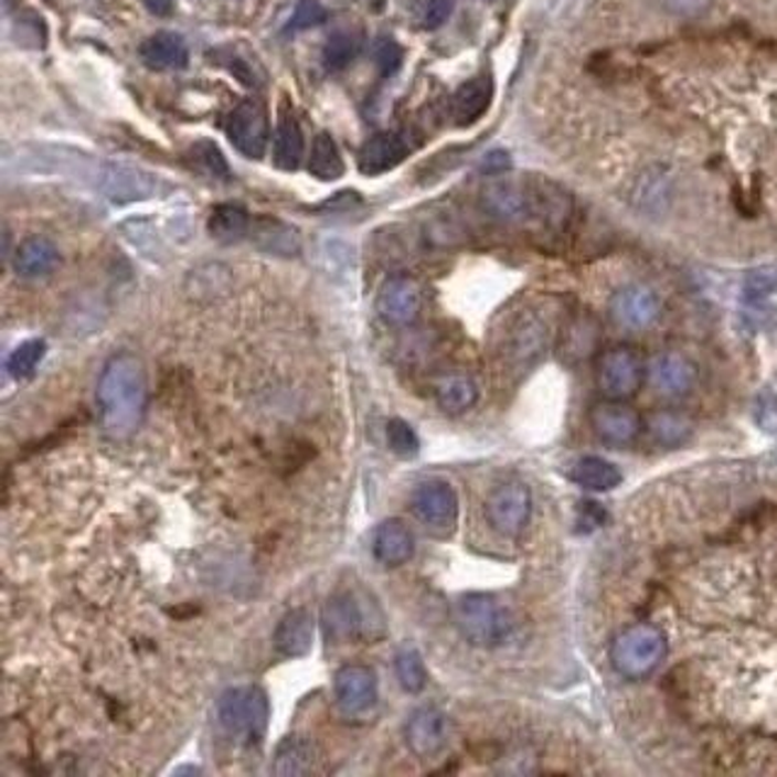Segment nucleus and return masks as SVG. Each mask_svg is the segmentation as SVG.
I'll use <instances>...</instances> for the list:
<instances>
[{
  "label": "nucleus",
  "mask_w": 777,
  "mask_h": 777,
  "mask_svg": "<svg viewBox=\"0 0 777 777\" xmlns=\"http://www.w3.org/2000/svg\"><path fill=\"white\" fill-rule=\"evenodd\" d=\"M406 746L418 758H433L447 744V716L435 707H421L404 726Z\"/></svg>",
  "instance_id": "nucleus-14"
},
{
  "label": "nucleus",
  "mask_w": 777,
  "mask_h": 777,
  "mask_svg": "<svg viewBox=\"0 0 777 777\" xmlns=\"http://www.w3.org/2000/svg\"><path fill=\"white\" fill-rule=\"evenodd\" d=\"M143 64L156 71H173L188 66V44L180 34L158 32L149 36L139 49Z\"/></svg>",
  "instance_id": "nucleus-22"
},
{
  "label": "nucleus",
  "mask_w": 777,
  "mask_h": 777,
  "mask_svg": "<svg viewBox=\"0 0 777 777\" xmlns=\"http://www.w3.org/2000/svg\"><path fill=\"white\" fill-rule=\"evenodd\" d=\"M251 231V216L236 204H219L210 216V234L219 241H238Z\"/></svg>",
  "instance_id": "nucleus-30"
},
{
  "label": "nucleus",
  "mask_w": 777,
  "mask_h": 777,
  "mask_svg": "<svg viewBox=\"0 0 777 777\" xmlns=\"http://www.w3.org/2000/svg\"><path fill=\"white\" fill-rule=\"evenodd\" d=\"M321 22H326V8L319 3V0H299L297 8H295V15H291L289 28L291 30H309Z\"/></svg>",
  "instance_id": "nucleus-38"
},
{
  "label": "nucleus",
  "mask_w": 777,
  "mask_h": 777,
  "mask_svg": "<svg viewBox=\"0 0 777 777\" xmlns=\"http://www.w3.org/2000/svg\"><path fill=\"white\" fill-rule=\"evenodd\" d=\"M46 343L40 338L24 340L22 345L12 350V355L8 358V372L15 376V380H28L34 374V370L40 368V362L44 360Z\"/></svg>",
  "instance_id": "nucleus-32"
},
{
  "label": "nucleus",
  "mask_w": 777,
  "mask_h": 777,
  "mask_svg": "<svg viewBox=\"0 0 777 777\" xmlns=\"http://www.w3.org/2000/svg\"><path fill=\"white\" fill-rule=\"evenodd\" d=\"M386 443H388V447H392L394 455L406 457V459L416 457L418 449H421V440H418L416 430H413L411 425L406 421H401V418L388 421V425H386Z\"/></svg>",
  "instance_id": "nucleus-36"
},
{
  "label": "nucleus",
  "mask_w": 777,
  "mask_h": 777,
  "mask_svg": "<svg viewBox=\"0 0 777 777\" xmlns=\"http://www.w3.org/2000/svg\"><path fill=\"white\" fill-rule=\"evenodd\" d=\"M649 380L653 388L663 396H683L698 380V370L680 352H663L649 368Z\"/></svg>",
  "instance_id": "nucleus-17"
},
{
  "label": "nucleus",
  "mask_w": 777,
  "mask_h": 777,
  "mask_svg": "<svg viewBox=\"0 0 777 777\" xmlns=\"http://www.w3.org/2000/svg\"><path fill=\"white\" fill-rule=\"evenodd\" d=\"M510 166V156L501 149H496L491 153H486L483 156V161H481V173H489V175H498V173H503V170Z\"/></svg>",
  "instance_id": "nucleus-42"
},
{
  "label": "nucleus",
  "mask_w": 777,
  "mask_h": 777,
  "mask_svg": "<svg viewBox=\"0 0 777 777\" xmlns=\"http://www.w3.org/2000/svg\"><path fill=\"white\" fill-rule=\"evenodd\" d=\"M12 265L22 277H44L58 265V251L49 238L30 236L18 246Z\"/></svg>",
  "instance_id": "nucleus-24"
},
{
  "label": "nucleus",
  "mask_w": 777,
  "mask_h": 777,
  "mask_svg": "<svg viewBox=\"0 0 777 777\" xmlns=\"http://www.w3.org/2000/svg\"><path fill=\"white\" fill-rule=\"evenodd\" d=\"M423 309V291L413 277H388L376 295V311L392 326H408Z\"/></svg>",
  "instance_id": "nucleus-12"
},
{
  "label": "nucleus",
  "mask_w": 777,
  "mask_h": 777,
  "mask_svg": "<svg viewBox=\"0 0 777 777\" xmlns=\"http://www.w3.org/2000/svg\"><path fill=\"white\" fill-rule=\"evenodd\" d=\"M95 185L100 188L113 202H139L151 198L158 188V180L139 168L119 163H97Z\"/></svg>",
  "instance_id": "nucleus-11"
},
{
  "label": "nucleus",
  "mask_w": 777,
  "mask_h": 777,
  "mask_svg": "<svg viewBox=\"0 0 777 777\" xmlns=\"http://www.w3.org/2000/svg\"><path fill=\"white\" fill-rule=\"evenodd\" d=\"M316 765V748L304 736H287L277 744L273 773L279 777L309 775Z\"/></svg>",
  "instance_id": "nucleus-25"
},
{
  "label": "nucleus",
  "mask_w": 777,
  "mask_h": 777,
  "mask_svg": "<svg viewBox=\"0 0 777 777\" xmlns=\"http://www.w3.org/2000/svg\"><path fill=\"white\" fill-rule=\"evenodd\" d=\"M455 0H428L425 3V15H423V24L428 30H437L440 24L447 22V18L453 15Z\"/></svg>",
  "instance_id": "nucleus-40"
},
{
  "label": "nucleus",
  "mask_w": 777,
  "mask_h": 777,
  "mask_svg": "<svg viewBox=\"0 0 777 777\" xmlns=\"http://www.w3.org/2000/svg\"><path fill=\"white\" fill-rule=\"evenodd\" d=\"M435 396H437V404H440V408L445 413H453V416H457V413H465L473 404H477L479 388H477V384H473L471 376H467V374H449V376H445V380H440V384H437Z\"/></svg>",
  "instance_id": "nucleus-28"
},
{
  "label": "nucleus",
  "mask_w": 777,
  "mask_h": 777,
  "mask_svg": "<svg viewBox=\"0 0 777 777\" xmlns=\"http://www.w3.org/2000/svg\"><path fill=\"white\" fill-rule=\"evenodd\" d=\"M666 653H668L666 635L659 627L647 622L625 627L619 635H615L610 643L613 668L619 675L629 680L651 675L666 659Z\"/></svg>",
  "instance_id": "nucleus-2"
},
{
  "label": "nucleus",
  "mask_w": 777,
  "mask_h": 777,
  "mask_svg": "<svg viewBox=\"0 0 777 777\" xmlns=\"http://www.w3.org/2000/svg\"><path fill=\"white\" fill-rule=\"evenodd\" d=\"M216 716L228 736L246 746H258L270 722V702L255 685L231 688L216 702Z\"/></svg>",
  "instance_id": "nucleus-3"
},
{
  "label": "nucleus",
  "mask_w": 777,
  "mask_h": 777,
  "mask_svg": "<svg viewBox=\"0 0 777 777\" xmlns=\"http://www.w3.org/2000/svg\"><path fill=\"white\" fill-rule=\"evenodd\" d=\"M615 321L631 331L649 328L661 313V301L647 287H625L610 301Z\"/></svg>",
  "instance_id": "nucleus-16"
},
{
  "label": "nucleus",
  "mask_w": 777,
  "mask_h": 777,
  "mask_svg": "<svg viewBox=\"0 0 777 777\" xmlns=\"http://www.w3.org/2000/svg\"><path fill=\"white\" fill-rule=\"evenodd\" d=\"M493 97V83L489 76H477L459 85L453 97V117L459 127H469L486 115Z\"/></svg>",
  "instance_id": "nucleus-21"
},
{
  "label": "nucleus",
  "mask_w": 777,
  "mask_h": 777,
  "mask_svg": "<svg viewBox=\"0 0 777 777\" xmlns=\"http://www.w3.org/2000/svg\"><path fill=\"white\" fill-rule=\"evenodd\" d=\"M690 433V423L680 416V413L673 411H661L656 413L651 418V435L659 440L661 445H678L683 443Z\"/></svg>",
  "instance_id": "nucleus-35"
},
{
  "label": "nucleus",
  "mask_w": 777,
  "mask_h": 777,
  "mask_svg": "<svg viewBox=\"0 0 777 777\" xmlns=\"http://www.w3.org/2000/svg\"><path fill=\"white\" fill-rule=\"evenodd\" d=\"M455 619L461 637L479 649L501 647L513 629V619L505 607L486 593H469L459 598Z\"/></svg>",
  "instance_id": "nucleus-4"
},
{
  "label": "nucleus",
  "mask_w": 777,
  "mask_h": 777,
  "mask_svg": "<svg viewBox=\"0 0 777 777\" xmlns=\"http://www.w3.org/2000/svg\"><path fill=\"white\" fill-rule=\"evenodd\" d=\"M550 343V326L537 313H522L508 333V360L518 368H530L534 360H540Z\"/></svg>",
  "instance_id": "nucleus-15"
},
{
  "label": "nucleus",
  "mask_w": 777,
  "mask_h": 777,
  "mask_svg": "<svg viewBox=\"0 0 777 777\" xmlns=\"http://www.w3.org/2000/svg\"><path fill=\"white\" fill-rule=\"evenodd\" d=\"M275 651L285 659H301L313 647V617L304 607L289 610L275 627Z\"/></svg>",
  "instance_id": "nucleus-18"
},
{
  "label": "nucleus",
  "mask_w": 777,
  "mask_h": 777,
  "mask_svg": "<svg viewBox=\"0 0 777 777\" xmlns=\"http://www.w3.org/2000/svg\"><path fill=\"white\" fill-rule=\"evenodd\" d=\"M304 153V134L295 115L279 109L275 127V163L283 170H295Z\"/></svg>",
  "instance_id": "nucleus-26"
},
{
  "label": "nucleus",
  "mask_w": 777,
  "mask_h": 777,
  "mask_svg": "<svg viewBox=\"0 0 777 777\" xmlns=\"http://www.w3.org/2000/svg\"><path fill=\"white\" fill-rule=\"evenodd\" d=\"M396 678L401 688L411 692V695H418L425 683H428V671H425L423 656L413 647H404L396 653Z\"/></svg>",
  "instance_id": "nucleus-31"
},
{
  "label": "nucleus",
  "mask_w": 777,
  "mask_h": 777,
  "mask_svg": "<svg viewBox=\"0 0 777 777\" xmlns=\"http://www.w3.org/2000/svg\"><path fill=\"white\" fill-rule=\"evenodd\" d=\"M590 423L595 435L613 447L631 445L641 433L639 413L627 406L625 401L615 398H605L600 404H595L590 411Z\"/></svg>",
  "instance_id": "nucleus-10"
},
{
  "label": "nucleus",
  "mask_w": 777,
  "mask_h": 777,
  "mask_svg": "<svg viewBox=\"0 0 777 777\" xmlns=\"http://www.w3.org/2000/svg\"><path fill=\"white\" fill-rule=\"evenodd\" d=\"M360 52V40L350 32H336L323 46V64L331 71L345 68Z\"/></svg>",
  "instance_id": "nucleus-34"
},
{
  "label": "nucleus",
  "mask_w": 777,
  "mask_h": 777,
  "mask_svg": "<svg viewBox=\"0 0 777 777\" xmlns=\"http://www.w3.org/2000/svg\"><path fill=\"white\" fill-rule=\"evenodd\" d=\"M668 8L675 10L678 15H700L710 8L712 0H666Z\"/></svg>",
  "instance_id": "nucleus-43"
},
{
  "label": "nucleus",
  "mask_w": 777,
  "mask_h": 777,
  "mask_svg": "<svg viewBox=\"0 0 777 777\" xmlns=\"http://www.w3.org/2000/svg\"><path fill=\"white\" fill-rule=\"evenodd\" d=\"M143 3L153 12V15H170V12H173L175 0H143Z\"/></svg>",
  "instance_id": "nucleus-44"
},
{
  "label": "nucleus",
  "mask_w": 777,
  "mask_h": 777,
  "mask_svg": "<svg viewBox=\"0 0 777 777\" xmlns=\"http://www.w3.org/2000/svg\"><path fill=\"white\" fill-rule=\"evenodd\" d=\"M323 629L326 637L333 641H358L374 639L384 631L382 619H374L355 595L340 593L333 595L323 607Z\"/></svg>",
  "instance_id": "nucleus-5"
},
{
  "label": "nucleus",
  "mask_w": 777,
  "mask_h": 777,
  "mask_svg": "<svg viewBox=\"0 0 777 777\" xmlns=\"http://www.w3.org/2000/svg\"><path fill=\"white\" fill-rule=\"evenodd\" d=\"M192 151H194V158H198V161H200L206 170H210L212 175H222V178H228V175H231L226 158L222 156V151H219L212 141L202 139V141L194 143Z\"/></svg>",
  "instance_id": "nucleus-37"
},
{
  "label": "nucleus",
  "mask_w": 777,
  "mask_h": 777,
  "mask_svg": "<svg viewBox=\"0 0 777 777\" xmlns=\"http://www.w3.org/2000/svg\"><path fill=\"white\" fill-rule=\"evenodd\" d=\"M775 285H777V270H775V267H763V270L751 273L746 289H748L751 297H763V295H768V291Z\"/></svg>",
  "instance_id": "nucleus-41"
},
{
  "label": "nucleus",
  "mask_w": 777,
  "mask_h": 777,
  "mask_svg": "<svg viewBox=\"0 0 777 777\" xmlns=\"http://www.w3.org/2000/svg\"><path fill=\"white\" fill-rule=\"evenodd\" d=\"M226 134L231 143L246 156L258 161L265 156L267 141H270V125H267V113L258 100H243L234 113L228 115Z\"/></svg>",
  "instance_id": "nucleus-9"
},
{
  "label": "nucleus",
  "mask_w": 777,
  "mask_h": 777,
  "mask_svg": "<svg viewBox=\"0 0 777 777\" xmlns=\"http://www.w3.org/2000/svg\"><path fill=\"white\" fill-rule=\"evenodd\" d=\"M411 510L425 528L435 534H449L457 525L459 501L457 493L445 481L421 483L411 496Z\"/></svg>",
  "instance_id": "nucleus-8"
},
{
  "label": "nucleus",
  "mask_w": 777,
  "mask_h": 777,
  "mask_svg": "<svg viewBox=\"0 0 777 777\" xmlns=\"http://www.w3.org/2000/svg\"><path fill=\"white\" fill-rule=\"evenodd\" d=\"M483 206L496 219H503V222H518V219L528 216L532 202L522 188L513 185V182L498 180L483 190Z\"/></svg>",
  "instance_id": "nucleus-23"
},
{
  "label": "nucleus",
  "mask_w": 777,
  "mask_h": 777,
  "mask_svg": "<svg viewBox=\"0 0 777 777\" xmlns=\"http://www.w3.org/2000/svg\"><path fill=\"white\" fill-rule=\"evenodd\" d=\"M255 236H258L260 246L270 253H283V255L299 253L297 234L289 226L279 224V222H260L258 231H255Z\"/></svg>",
  "instance_id": "nucleus-33"
},
{
  "label": "nucleus",
  "mask_w": 777,
  "mask_h": 777,
  "mask_svg": "<svg viewBox=\"0 0 777 777\" xmlns=\"http://www.w3.org/2000/svg\"><path fill=\"white\" fill-rule=\"evenodd\" d=\"M532 515V493L525 483L508 481L486 498V520L503 537H518Z\"/></svg>",
  "instance_id": "nucleus-7"
},
{
  "label": "nucleus",
  "mask_w": 777,
  "mask_h": 777,
  "mask_svg": "<svg viewBox=\"0 0 777 777\" xmlns=\"http://www.w3.org/2000/svg\"><path fill=\"white\" fill-rule=\"evenodd\" d=\"M100 423L113 437H127L139 428L146 411V376L141 362L121 352L109 358L97 382Z\"/></svg>",
  "instance_id": "nucleus-1"
},
{
  "label": "nucleus",
  "mask_w": 777,
  "mask_h": 777,
  "mask_svg": "<svg viewBox=\"0 0 777 777\" xmlns=\"http://www.w3.org/2000/svg\"><path fill=\"white\" fill-rule=\"evenodd\" d=\"M372 550L384 566H401L416 552V542H413V532L408 530L406 522L392 518L384 520L382 525L376 528Z\"/></svg>",
  "instance_id": "nucleus-20"
},
{
  "label": "nucleus",
  "mask_w": 777,
  "mask_h": 777,
  "mask_svg": "<svg viewBox=\"0 0 777 777\" xmlns=\"http://www.w3.org/2000/svg\"><path fill=\"white\" fill-rule=\"evenodd\" d=\"M571 481L588 491H610L622 483V473L603 457H581L571 469Z\"/></svg>",
  "instance_id": "nucleus-27"
},
{
  "label": "nucleus",
  "mask_w": 777,
  "mask_h": 777,
  "mask_svg": "<svg viewBox=\"0 0 777 777\" xmlns=\"http://www.w3.org/2000/svg\"><path fill=\"white\" fill-rule=\"evenodd\" d=\"M643 374L647 372H643L641 358L627 345L605 350L598 360V368H595L600 394L615 401L635 396L643 382Z\"/></svg>",
  "instance_id": "nucleus-6"
},
{
  "label": "nucleus",
  "mask_w": 777,
  "mask_h": 777,
  "mask_svg": "<svg viewBox=\"0 0 777 777\" xmlns=\"http://www.w3.org/2000/svg\"><path fill=\"white\" fill-rule=\"evenodd\" d=\"M309 173L319 180H338L345 173L343 156H340L331 134H319V137L313 139L311 156H309Z\"/></svg>",
  "instance_id": "nucleus-29"
},
{
  "label": "nucleus",
  "mask_w": 777,
  "mask_h": 777,
  "mask_svg": "<svg viewBox=\"0 0 777 777\" xmlns=\"http://www.w3.org/2000/svg\"><path fill=\"white\" fill-rule=\"evenodd\" d=\"M374 61L380 66L382 76H394L401 68V61H404V52H401V46L394 40H382L374 49Z\"/></svg>",
  "instance_id": "nucleus-39"
},
{
  "label": "nucleus",
  "mask_w": 777,
  "mask_h": 777,
  "mask_svg": "<svg viewBox=\"0 0 777 777\" xmlns=\"http://www.w3.org/2000/svg\"><path fill=\"white\" fill-rule=\"evenodd\" d=\"M408 143L398 137V134L384 131L374 134V137L362 146L358 166L364 175H382L386 170L396 168L408 156Z\"/></svg>",
  "instance_id": "nucleus-19"
},
{
  "label": "nucleus",
  "mask_w": 777,
  "mask_h": 777,
  "mask_svg": "<svg viewBox=\"0 0 777 777\" xmlns=\"http://www.w3.org/2000/svg\"><path fill=\"white\" fill-rule=\"evenodd\" d=\"M333 690L340 710L345 714H364L374 707L380 683H376V673L370 666L348 663L336 673Z\"/></svg>",
  "instance_id": "nucleus-13"
}]
</instances>
